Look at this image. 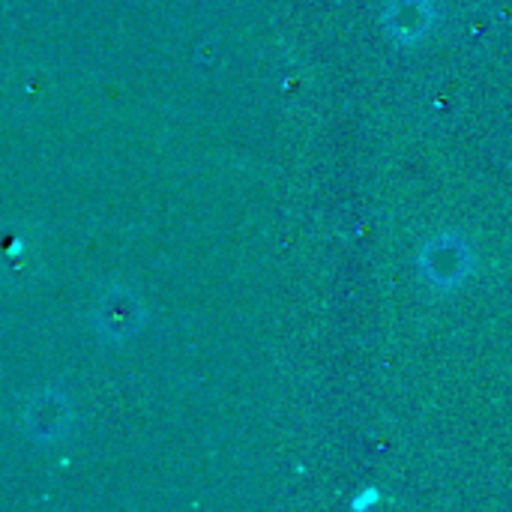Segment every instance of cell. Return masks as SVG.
I'll return each mask as SVG.
<instances>
[{
    "mask_svg": "<svg viewBox=\"0 0 512 512\" xmlns=\"http://www.w3.org/2000/svg\"><path fill=\"white\" fill-rule=\"evenodd\" d=\"M96 324L111 339H126L129 333H135L141 324V312H138L135 297L123 294V291L108 294L96 309Z\"/></svg>",
    "mask_w": 512,
    "mask_h": 512,
    "instance_id": "6da1fadb",
    "label": "cell"
},
{
    "mask_svg": "<svg viewBox=\"0 0 512 512\" xmlns=\"http://www.w3.org/2000/svg\"><path fill=\"white\" fill-rule=\"evenodd\" d=\"M66 417H69L66 402H63L60 396H54V393H42V396L30 405V411H27V423H30L33 435H36V438H45V441L63 432Z\"/></svg>",
    "mask_w": 512,
    "mask_h": 512,
    "instance_id": "7a4b0ae2",
    "label": "cell"
}]
</instances>
